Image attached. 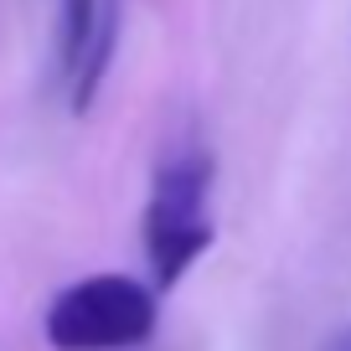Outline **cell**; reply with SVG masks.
Segmentation results:
<instances>
[{"label":"cell","mask_w":351,"mask_h":351,"mask_svg":"<svg viewBox=\"0 0 351 351\" xmlns=\"http://www.w3.org/2000/svg\"><path fill=\"white\" fill-rule=\"evenodd\" d=\"M212 181H217V160L197 130H181L155 160L150 197H145V217H140V243H145V263H150L145 285L155 295L181 285L217 238Z\"/></svg>","instance_id":"cell-1"},{"label":"cell","mask_w":351,"mask_h":351,"mask_svg":"<svg viewBox=\"0 0 351 351\" xmlns=\"http://www.w3.org/2000/svg\"><path fill=\"white\" fill-rule=\"evenodd\" d=\"M160 326V295L134 274H83L52 295L42 336L52 351H140Z\"/></svg>","instance_id":"cell-2"},{"label":"cell","mask_w":351,"mask_h":351,"mask_svg":"<svg viewBox=\"0 0 351 351\" xmlns=\"http://www.w3.org/2000/svg\"><path fill=\"white\" fill-rule=\"evenodd\" d=\"M99 11H104V0H57V62H62V77H67V83L77 77L88 47H93Z\"/></svg>","instance_id":"cell-3"},{"label":"cell","mask_w":351,"mask_h":351,"mask_svg":"<svg viewBox=\"0 0 351 351\" xmlns=\"http://www.w3.org/2000/svg\"><path fill=\"white\" fill-rule=\"evenodd\" d=\"M330 351H351V330H346V336H341V341H336Z\"/></svg>","instance_id":"cell-4"}]
</instances>
